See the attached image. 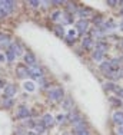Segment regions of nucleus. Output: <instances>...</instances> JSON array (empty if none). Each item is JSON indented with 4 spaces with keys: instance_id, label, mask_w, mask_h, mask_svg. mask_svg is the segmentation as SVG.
Here are the masks:
<instances>
[{
    "instance_id": "nucleus-1",
    "label": "nucleus",
    "mask_w": 123,
    "mask_h": 135,
    "mask_svg": "<svg viewBox=\"0 0 123 135\" xmlns=\"http://www.w3.org/2000/svg\"><path fill=\"white\" fill-rule=\"evenodd\" d=\"M14 10V3L10 0H0V12L3 13V16H9L12 12Z\"/></svg>"
},
{
    "instance_id": "nucleus-2",
    "label": "nucleus",
    "mask_w": 123,
    "mask_h": 135,
    "mask_svg": "<svg viewBox=\"0 0 123 135\" xmlns=\"http://www.w3.org/2000/svg\"><path fill=\"white\" fill-rule=\"evenodd\" d=\"M63 96H64V92H63V89H62V88H59V86L50 89V92H49V98L52 99V101H54V102L62 101Z\"/></svg>"
},
{
    "instance_id": "nucleus-3",
    "label": "nucleus",
    "mask_w": 123,
    "mask_h": 135,
    "mask_svg": "<svg viewBox=\"0 0 123 135\" xmlns=\"http://www.w3.org/2000/svg\"><path fill=\"white\" fill-rule=\"evenodd\" d=\"M16 75H17L20 79L27 78V76H29V68H27V65H23V63L17 65V68H16Z\"/></svg>"
},
{
    "instance_id": "nucleus-4",
    "label": "nucleus",
    "mask_w": 123,
    "mask_h": 135,
    "mask_svg": "<svg viewBox=\"0 0 123 135\" xmlns=\"http://www.w3.org/2000/svg\"><path fill=\"white\" fill-rule=\"evenodd\" d=\"M29 76H32V78H34V79H40V78H43V72H42V69L37 65L30 66L29 68Z\"/></svg>"
},
{
    "instance_id": "nucleus-5",
    "label": "nucleus",
    "mask_w": 123,
    "mask_h": 135,
    "mask_svg": "<svg viewBox=\"0 0 123 135\" xmlns=\"http://www.w3.org/2000/svg\"><path fill=\"white\" fill-rule=\"evenodd\" d=\"M16 117H17L19 119H27V118H30V111H29L27 107H19Z\"/></svg>"
},
{
    "instance_id": "nucleus-6",
    "label": "nucleus",
    "mask_w": 123,
    "mask_h": 135,
    "mask_svg": "<svg viewBox=\"0 0 123 135\" xmlns=\"http://www.w3.org/2000/svg\"><path fill=\"white\" fill-rule=\"evenodd\" d=\"M24 62L27 63V68L30 66H36L37 65V60H36V56H34L32 52H27L24 55Z\"/></svg>"
},
{
    "instance_id": "nucleus-7",
    "label": "nucleus",
    "mask_w": 123,
    "mask_h": 135,
    "mask_svg": "<svg viewBox=\"0 0 123 135\" xmlns=\"http://www.w3.org/2000/svg\"><path fill=\"white\" fill-rule=\"evenodd\" d=\"M76 29L80 32V33L86 32L87 29H89V20H86V19H80V20H77L76 22Z\"/></svg>"
},
{
    "instance_id": "nucleus-8",
    "label": "nucleus",
    "mask_w": 123,
    "mask_h": 135,
    "mask_svg": "<svg viewBox=\"0 0 123 135\" xmlns=\"http://www.w3.org/2000/svg\"><path fill=\"white\" fill-rule=\"evenodd\" d=\"M16 92H17V88H16L14 85L4 86V96L6 98H12L13 95H16Z\"/></svg>"
},
{
    "instance_id": "nucleus-9",
    "label": "nucleus",
    "mask_w": 123,
    "mask_h": 135,
    "mask_svg": "<svg viewBox=\"0 0 123 135\" xmlns=\"http://www.w3.org/2000/svg\"><path fill=\"white\" fill-rule=\"evenodd\" d=\"M113 122L117 124L119 127H123V112L122 111H116L113 114Z\"/></svg>"
},
{
    "instance_id": "nucleus-10",
    "label": "nucleus",
    "mask_w": 123,
    "mask_h": 135,
    "mask_svg": "<svg viewBox=\"0 0 123 135\" xmlns=\"http://www.w3.org/2000/svg\"><path fill=\"white\" fill-rule=\"evenodd\" d=\"M9 49L12 50L13 53L16 55V56H20L22 55V46H20V43H16V42H13V43H10V46H9Z\"/></svg>"
},
{
    "instance_id": "nucleus-11",
    "label": "nucleus",
    "mask_w": 123,
    "mask_h": 135,
    "mask_svg": "<svg viewBox=\"0 0 123 135\" xmlns=\"http://www.w3.org/2000/svg\"><path fill=\"white\" fill-rule=\"evenodd\" d=\"M42 122H43V125H44L46 128H47V127H53V124H54V118L52 117L50 114H46L43 118H42Z\"/></svg>"
},
{
    "instance_id": "nucleus-12",
    "label": "nucleus",
    "mask_w": 123,
    "mask_h": 135,
    "mask_svg": "<svg viewBox=\"0 0 123 135\" xmlns=\"http://www.w3.org/2000/svg\"><path fill=\"white\" fill-rule=\"evenodd\" d=\"M100 70L103 72V75H107V73H110L112 72V66H110V60H107V62H103L102 65H100Z\"/></svg>"
},
{
    "instance_id": "nucleus-13",
    "label": "nucleus",
    "mask_w": 123,
    "mask_h": 135,
    "mask_svg": "<svg viewBox=\"0 0 123 135\" xmlns=\"http://www.w3.org/2000/svg\"><path fill=\"white\" fill-rule=\"evenodd\" d=\"M44 131H46V127L43 125V122H42V121L36 122V125H34V132H36L37 135H42Z\"/></svg>"
},
{
    "instance_id": "nucleus-14",
    "label": "nucleus",
    "mask_w": 123,
    "mask_h": 135,
    "mask_svg": "<svg viewBox=\"0 0 123 135\" xmlns=\"http://www.w3.org/2000/svg\"><path fill=\"white\" fill-rule=\"evenodd\" d=\"M77 13L80 15V17L85 19V17H87L89 15H92L93 10H92V9H89V7H80L79 10H77Z\"/></svg>"
},
{
    "instance_id": "nucleus-15",
    "label": "nucleus",
    "mask_w": 123,
    "mask_h": 135,
    "mask_svg": "<svg viewBox=\"0 0 123 135\" xmlns=\"http://www.w3.org/2000/svg\"><path fill=\"white\" fill-rule=\"evenodd\" d=\"M82 45H83V47H85V49L90 50L93 47V39H92V37H83Z\"/></svg>"
},
{
    "instance_id": "nucleus-16",
    "label": "nucleus",
    "mask_w": 123,
    "mask_h": 135,
    "mask_svg": "<svg viewBox=\"0 0 123 135\" xmlns=\"http://www.w3.org/2000/svg\"><path fill=\"white\" fill-rule=\"evenodd\" d=\"M0 46H10V37L4 33H0Z\"/></svg>"
},
{
    "instance_id": "nucleus-17",
    "label": "nucleus",
    "mask_w": 123,
    "mask_h": 135,
    "mask_svg": "<svg viewBox=\"0 0 123 135\" xmlns=\"http://www.w3.org/2000/svg\"><path fill=\"white\" fill-rule=\"evenodd\" d=\"M107 43L106 42H103V40H99V42H96V49L98 50H100V52H107Z\"/></svg>"
},
{
    "instance_id": "nucleus-18",
    "label": "nucleus",
    "mask_w": 123,
    "mask_h": 135,
    "mask_svg": "<svg viewBox=\"0 0 123 135\" xmlns=\"http://www.w3.org/2000/svg\"><path fill=\"white\" fill-rule=\"evenodd\" d=\"M62 105H63V108L67 109V111H73V99L72 98H66Z\"/></svg>"
},
{
    "instance_id": "nucleus-19",
    "label": "nucleus",
    "mask_w": 123,
    "mask_h": 135,
    "mask_svg": "<svg viewBox=\"0 0 123 135\" xmlns=\"http://www.w3.org/2000/svg\"><path fill=\"white\" fill-rule=\"evenodd\" d=\"M103 88H105V91H113V92L119 91V88L115 85V82H106L105 85H103Z\"/></svg>"
},
{
    "instance_id": "nucleus-20",
    "label": "nucleus",
    "mask_w": 123,
    "mask_h": 135,
    "mask_svg": "<svg viewBox=\"0 0 123 135\" xmlns=\"http://www.w3.org/2000/svg\"><path fill=\"white\" fill-rule=\"evenodd\" d=\"M103 52H100V50H98V49H95L92 52V57H93V60H98V62H100V60L103 59Z\"/></svg>"
},
{
    "instance_id": "nucleus-21",
    "label": "nucleus",
    "mask_w": 123,
    "mask_h": 135,
    "mask_svg": "<svg viewBox=\"0 0 123 135\" xmlns=\"http://www.w3.org/2000/svg\"><path fill=\"white\" fill-rule=\"evenodd\" d=\"M110 66L113 70H119V66H120V59L119 57H113L110 60Z\"/></svg>"
},
{
    "instance_id": "nucleus-22",
    "label": "nucleus",
    "mask_w": 123,
    "mask_h": 135,
    "mask_svg": "<svg viewBox=\"0 0 123 135\" xmlns=\"http://www.w3.org/2000/svg\"><path fill=\"white\" fill-rule=\"evenodd\" d=\"M3 107L4 109H9L13 107V99L12 98H4V101H3Z\"/></svg>"
},
{
    "instance_id": "nucleus-23",
    "label": "nucleus",
    "mask_w": 123,
    "mask_h": 135,
    "mask_svg": "<svg viewBox=\"0 0 123 135\" xmlns=\"http://www.w3.org/2000/svg\"><path fill=\"white\" fill-rule=\"evenodd\" d=\"M54 33H56L59 37H63L64 36V27L63 26H56L54 27Z\"/></svg>"
},
{
    "instance_id": "nucleus-24",
    "label": "nucleus",
    "mask_w": 123,
    "mask_h": 135,
    "mask_svg": "<svg viewBox=\"0 0 123 135\" xmlns=\"http://www.w3.org/2000/svg\"><path fill=\"white\" fill-rule=\"evenodd\" d=\"M6 57H7L9 62H13V60H14V57H16V55L13 53L10 49H7V50H6Z\"/></svg>"
},
{
    "instance_id": "nucleus-25",
    "label": "nucleus",
    "mask_w": 123,
    "mask_h": 135,
    "mask_svg": "<svg viewBox=\"0 0 123 135\" xmlns=\"http://www.w3.org/2000/svg\"><path fill=\"white\" fill-rule=\"evenodd\" d=\"M24 89L29 91V92H33L34 91V83L33 82H26L24 83Z\"/></svg>"
},
{
    "instance_id": "nucleus-26",
    "label": "nucleus",
    "mask_w": 123,
    "mask_h": 135,
    "mask_svg": "<svg viewBox=\"0 0 123 135\" xmlns=\"http://www.w3.org/2000/svg\"><path fill=\"white\" fill-rule=\"evenodd\" d=\"M74 135H90L87 132L86 128H80V129H74Z\"/></svg>"
},
{
    "instance_id": "nucleus-27",
    "label": "nucleus",
    "mask_w": 123,
    "mask_h": 135,
    "mask_svg": "<svg viewBox=\"0 0 123 135\" xmlns=\"http://www.w3.org/2000/svg\"><path fill=\"white\" fill-rule=\"evenodd\" d=\"M60 16H62V12H60V10H54L53 13L50 15V19H52V20H57Z\"/></svg>"
},
{
    "instance_id": "nucleus-28",
    "label": "nucleus",
    "mask_w": 123,
    "mask_h": 135,
    "mask_svg": "<svg viewBox=\"0 0 123 135\" xmlns=\"http://www.w3.org/2000/svg\"><path fill=\"white\" fill-rule=\"evenodd\" d=\"M34 125H36V122L33 119H30V118H27V121L24 122V127H27V128H34Z\"/></svg>"
},
{
    "instance_id": "nucleus-29",
    "label": "nucleus",
    "mask_w": 123,
    "mask_h": 135,
    "mask_svg": "<svg viewBox=\"0 0 123 135\" xmlns=\"http://www.w3.org/2000/svg\"><path fill=\"white\" fill-rule=\"evenodd\" d=\"M109 101H110L113 105H117V107L122 104V102H120V99H119V98H113V96H112V98H109Z\"/></svg>"
},
{
    "instance_id": "nucleus-30",
    "label": "nucleus",
    "mask_w": 123,
    "mask_h": 135,
    "mask_svg": "<svg viewBox=\"0 0 123 135\" xmlns=\"http://www.w3.org/2000/svg\"><path fill=\"white\" fill-rule=\"evenodd\" d=\"M56 119H57V122H59V124H63V122H66L67 117H66V115H59V117H57Z\"/></svg>"
},
{
    "instance_id": "nucleus-31",
    "label": "nucleus",
    "mask_w": 123,
    "mask_h": 135,
    "mask_svg": "<svg viewBox=\"0 0 123 135\" xmlns=\"http://www.w3.org/2000/svg\"><path fill=\"white\" fill-rule=\"evenodd\" d=\"M29 4L33 6V7H37V6H40V2H37V0H30V2H29Z\"/></svg>"
},
{
    "instance_id": "nucleus-32",
    "label": "nucleus",
    "mask_w": 123,
    "mask_h": 135,
    "mask_svg": "<svg viewBox=\"0 0 123 135\" xmlns=\"http://www.w3.org/2000/svg\"><path fill=\"white\" fill-rule=\"evenodd\" d=\"M93 23L95 25H102V17H95L93 19Z\"/></svg>"
},
{
    "instance_id": "nucleus-33",
    "label": "nucleus",
    "mask_w": 123,
    "mask_h": 135,
    "mask_svg": "<svg viewBox=\"0 0 123 135\" xmlns=\"http://www.w3.org/2000/svg\"><path fill=\"white\" fill-rule=\"evenodd\" d=\"M116 94H117V96H119V99H123V89H120V88H119V91L116 92Z\"/></svg>"
},
{
    "instance_id": "nucleus-34",
    "label": "nucleus",
    "mask_w": 123,
    "mask_h": 135,
    "mask_svg": "<svg viewBox=\"0 0 123 135\" xmlns=\"http://www.w3.org/2000/svg\"><path fill=\"white\" fill-rule=\"evenodd\" d=\"M116 135H123V127H119L116 131Z\"/></svg>"
},
{
    "instance_id": "nucleus-35",
    "label": "nucleus",
    "mask_w": 123,
    "mask_h": 135,
    "mask_svg": "<svg viewBox=\"0 0 123 135\" xmlns=\"http://www.w3.org/2000/svg\"><path fill=\"white\" fill-rule=\"evenodd\" d=\"M107 4H109V6H115V4H117V2H115V0H109Z\"/></svg>"
},
{
    "instance_id": "nucleus-36",
    "label": "nucleus",
    "mask_w": 123,
    "mask_h": 135,
    "mask_svg": "<svg viewBox=\"0 0 123 135\" xmlns=\"http://www.w3.org/2000/svg\"><path fill=\"white\" fill-rule=\"evenodd\" d=\"M117 73H119V78H123V68H120V69L117 70Z\"/></svg>"
},
{
    "instance_id": "nucleus-37",
    "label": "nucleus",
    "mask_w": 123,
    "mask_h": 135,
    "mask_svg": "<svg viewBox=\"0 0 123 135\" xmlns=\"http://www.w3.org/2000/svg\"><path fill=\"white\" fill-rule=\"evenodd\" d=\"M4 60V55H0V62H3Z\"/></svg>"
},
{
    "instance_id": "nucleus-38",
    "label": "nucleus",
    "mask_w": 123,
    "mask_h": 135,
    "mask_svg": "<svg viewBox=\"0 0 123 135\" xmlns=\"http://www.w3.org/2000/svg\"><path fill=\"white\" fill-rule=\"evenodd\" d=\"M0 88H4V82L3 81H0Z\"/></svg>"
},
{
    "instance_id": "nucleus-39",
    "label": "nucleus",
    "mask_w": 123,
    "mask_h": 135,
    "mask_svg": "<svg viewBox=\"0 0 123 135\" xmlns=\"http://www.w3.org/2000/svg\"><path fill=\"white\" fill-rule=\"evenodd\" d=\"M119 27H120V30L123 32V22H120V25H119Z\"/></svg>"
},
{
    "instance_id": "nucleus-40",
    "label": "nucleus",
    "mask_w": 123,
    "mask_h": 135,
    "mask_svg": "<svg viewBox=\"0 0 123 135\" xmlns=\"http://www.w3.org/2000/svg\"><path fill=\"white\" fill-rule=\"evenodd\" d=\"M3 17H4V16H3V13L0 12V19H3Z\"/></svg>"
}]
</instances>
